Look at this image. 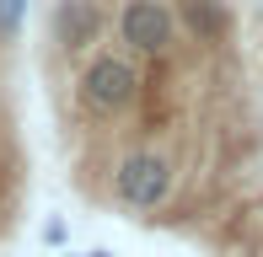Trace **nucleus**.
Segmentation results:
<instances>
[{"instance_id": "obj_1", "label": "nucleus", "mask_w": 263, "mask_h": 257, "mask_svg": "<svg viewBox=\"0 0 263 257\" xmlns=\"http://www.w3.org/2000/svg\"><path fill=\"white\" fill-rule=\"evenodd\" d=\"M177 188V161L161 156V150H129L113 166V198L135 215H151V209H166V198Z\"/></svg>"}, {"instance_id": "obj_2", "label": "nucleus", "mask_w": 263, "mask_h": 257, "mask_svg": "<svg viewBox=\"0 0 263 257\" xmlns=\"http://www.w3.org/2000/svg\"><path fill=\"white\" fill-rule=\"evenodd\" d=\"M140 70L124 59V54H97L86 70H81V102H86L97 118H118L140 102Z\"/></svg>"}, {"instance_id": "obj_3", "label": "nucleus", "mask_w": 263, "mask_h": 257, "mask_svg": "<svg viewBox=\"0 0 263 257\" xmlns=\"http://www.w3.org/2000/svg\"><path fill=\"white\" fill-rule=\"evenodd\" d=\"M118 38L135 54L161 59V54L172 49V38H177V16L166 11V0H124V11H118Z\"/></svg>"}, {"instance_id": "obj_4", "label": "nucleus", "mask_w": 263, "mask_h": 257, "mask_svg": "<svg viewBox=\"0 0 263 257\" xmlns=\"http://www.w3.org/2000/svg\"><path fill=\"white\" fill-rule=\"evenodd\" d=\"M177 22H183L188 38H199V43H220L226 32H231L226 0H177Z\"/></svg>"}, {"instance_id": "obj_5", "label": "nucleus", "mask_w": 263, "mask_h": 257, "mask_svg": "<svg viewBox=\"0 0 263 257\" xmlns=\"http://www.w3.org/2000/svg\"><path fill=\"white\" fill-rule=\"evenodd\" d=\"M97 27H102V16H97L91 0H59V11H54V38L65 43V49H86V43L97 38Z\"/></svg>"}, {"instance_id": "obj_6", "label": "nucleus", "mask_w": 263, "mask_h": 257, "mask_svg": "<svg viewBox=\"0 0 263 257\" xmlns=\"http://www.w3.org/2000/svg\"><path fill=\"white\" fill-rule=\"evenodd\" d=\"M22 11H27V0H0V38L22 32Z\"/></svg>"}, {"instance_id": "obj_7", "label": "nucleus", "mask_w": 263, "mask_h": 257, "mask_svg": "<svg viewBox=\"0 0 263 257\" xmlns=\"http://www.w3.org/2000/svg\"><path fill=\"white\" fill-rule=\"evenodd\" d=\"M43 241H54V247H59V241H65V225H59V220H49V225H43Z\"/></svg>"}, {"instance_id": "obj_8", "label": "nucleus", "mask_w": 263, "mask_h": 257, "mask_svg": "<svg viewBox=\"0 0 263 257\" xmlns=\"http://www.w3.org/2000/svg\"><path fill=\"white\" fill-rule=\"evenodd\" d=\"M81 257H113V252H81Z\"/></svg>"}]
</instances>
